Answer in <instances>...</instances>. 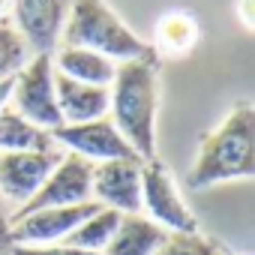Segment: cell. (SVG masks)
I'll return each instance as SVG.
<instances>
[{"label":"cell","mask_w":255,"mask_h":255,"mask_svg":"<svg viewBox=\"0 0 255 255\" xmlns=\"http://www.w3.org/2000/svg\"><path fill=\"white\" fill-rule=\"evenodd\" d=\"M156 108L159 75L153 60H123L108 84V111L117 132L141 162L156 159Z\"/></svg>","instance_id":"cell-1"},{"label":"cell","mask_w":255,"mask_h":255,"mask_svg":"<svg viewBox=\"0 0 255 255\" xmlns=\"http://www.w3.org/2000/svg\"><path fill=\"white\" fill-rule=\"evenodd\" d=\"M252 174H255V108L249 102H237L216 129L201 138L186 183L189 189H207L225 180H246Z\"/></svg>","instance_id":"cell-2"},{"label":"cell","mask_w":255,"mask_h":255,"mask_svg":"<svg viewBox=\"0 0 255 255\" xmlns=\"http://www.w3.org/2000/svg\"><path fill=\"white\" fill-rule=\"evenodd\" d=\"M60 39H63V45L99 51L114 63L159 57L153 51V45L144 42L141 36H135L105 0H72Z\"/></svg>","instance_id":"cell-3"},{"label":"cell","mask_w":255,"mask_h":255,"mask_svg":"<svg viewBox=\"0 0 255 255\" xmlns=\"http://www.w3.org/2000/svg\"><path fill=\"white\" fill-rule=\"evenodd\" d=\"M9 105L30 123H36L39 129H57L63 126V117L57 111L54 99V63L51 54H33L18 72L12 84Z\"/></svg>","instance_id":"cell-4"},{"label":"cell","mask_w":255,"mask_h":255,"mask_svg":"<svg viewBox=\"0 0 255 255\" xmlns=\"http://www.w3.org/2000/svg\"><path fill=\"white\" fill-rule=\"evenodd\" d=\"M141 207L165 231H180V234L198 231V219L180 198L168 168L159 159L141 162Z\"/></svg>","instance_id":"cell-5"},{"label":"cell","mask_w":255,"mask_h":255,"mask_svg":"<svg viewBox=\"0 0 255 255\" xmlns=\"http://www.w3.org/2000/svg\"><path fill=\"white\" fill-rule=\"evenodd\" d=\"M90 174H93V162H87L78 153H63V159L51 168V174L30 195V201L15 207V216H24L30 210H42V207H72V204L93 201L90 198Z\"/></svg>","instance_id":"cell-6"},{"label":"cell","mask_w":255,"mask_h":255,"mask_svg":"<svg viewBox=\"0 0 255 255\" xmlns=\"http://www.w3.org/2000/svg\"><path fill=\"white\" fill-rule=\"evenodd\" d=\"M51 138L57 147H66L69 153L84 156L87 162H108V159H138L135 150L126 144V138L117 132L111 117H96L84 123H63L51 129Z\"/></svg>","instance_id":"cell-7"},{"label":"cell","mask_w":255,"mask_h":255,"mask_svg":"<svg viewBox=\"0 0 255 255\" xmlns=\"http://www.w3.org/2000/svg\"><path fill=\"white\" fill-rule=\"evenodd\" d=\"M99 201H84L72 207H42L24 216L9 219V243L12 246H39V243H60L75 225H81L90 213H96Z\"/></svg>","instance_id":"cell-8"},{"label":"cell","mask_w":255,"mask_h":255,"mask_svg":"<svg viewBox=\"0 0 255 255\" xmlns=\"http://www.w3.org/2000/svg\"><path fill=\"white\" fill-rule=\"evenodd\" d=\"M60 159H63L60 147L0 153V198H9L15 201V207H21L24 201H30V195L42 186V180Z\"/></svg>","instance_id":"cell-9"},{"label":"cell","mask_w":255,"mask_h":255,"mask_svg":"<svg viewBox=\"0 0 255 255\" xmlns=\"http://www.w3.org/2000/svg\"><path fill=\"white\" fill-rule=\"evenodd\" d=\"M90 198L117 213L141 210V159L96 162L90 174Z\"/></svg>","instance_id":"cell-10"},{"label":"cell","mask_w":255,"mask_h":255,"mask_svg":"<svg viewBox=\"0 0 255 255\" xmlns=\"http://www.w3.org/2000/svg\"><path fill=\"white\" fill-rule=\"evenodd\" d=\"M72 0H12L18 36L36 54H51L60 42Z\"/></svg>","instance_id":"cell-11"},{"label":"cell","mask_w":255,"mask_h":255,"mask_svg":"<svg viewBox=\"0 0 255 255\" xmlns=\"http://www.w3.org/2000/svg\"><path fill=\"white\" fill-rule=\"evenodd\" d=\"M54 99L63 123H84L108 114V87L84 84L54 72Z\"/></svg>","instance_id":"cell-12"},{"label":"cell","mask_w":255,"mask_h":255,"mask_svg":"<svg viewBox=\"0 0 255 255\" xmlns=\"http://www.w3.org/2000/svg\"><path fill=\"white\" fill-rule=\"evenodd\" d=\"M168 231L156 225L150 216L141 213H123L117 222L114 237L108 240L102 255H156V249L165 243Z\"/></svg>","instance_id":"cell-13"},{"label":"cell","mask_w":255,"mask_h":255,"mask_svg":"<svg viewBox=\"0 0 255 255\" xmlns=\"http://www.w3.org/2000/svg\"><path fill=\"white\" fill-rule=\"evenodd\" d=\"M51 63H54V72L84 84H99V87H108L117 69V63L108 60L105 54L90 48H75V45H63L57 54H51Z\"/></svg>","instance_id":"cell-14"},{"label":"cell","mask_w":255,"mask_h":255,"mask_svg":"<svg viewBox=\"0 0 255 255\" xmlns=\"http://www.w3.org/2000/svg\"><path fill=\"white\" fill-rule=\"evenodd\" d=\"M57 147L48 129H39L36 123L24 120L12 105L0 108V153L9 150H51Z\"/></svg>","instance_id":"cell-15"},{"label":"cell","mask_w":255,"mask_h":255,"mask_svg":"<svg viewBox=\"0 0 255 255\" xmlns=\"http://www.w3.org/2000/svg\"><path fill=\"white\" fill-rule=\"evenodd\" d=\"M201 36V27L195 21V15L183 12V9H171L156 21V45L153 51H165V54H189L195 48Z\"/></svg>","instance_id":"cell-16"},{"label":"cell","mask_w":255,"mask_h":255,"mask_svg":"<svg viewBox=\"0 0 255 255\" xmlns=\"http://www.w3.org/2000/svg\"><path fill=\"white\" fill-rule=\"evenodd\" d=\"M120 216H123V213H117V210H111V207H99V210L90 213L81 225H75L60 243L75 246V249H87V252H105L108 240H111L114 231H117Z\"/></svg>","instance_id":"cell-17"},{"label":"cell","mask_w":255,"mask_h":255,"mask_svg":"<svg viewBox=\"0 0 255 255\" xmlns=\"http://www.w3.org/2000/svg\"><path fill=\"white\" fill-rule=\"evenodd\" d=\"M156 255H231V249L222 240L207 237L201 231H189V234L168 231V237L156 249Z\"/></svg>","instance_id":"cell-18"},{"label":"cell","mask_w":255,"mask_h":255,"mask_svg":"<svg viewBox=\"0 0 255 255\" xmlns=\"http://www.w3.org/2000/svg\"><path fill=\"white\" fill-rule=\"evenodd\" d=\"M27 63V45L15 27L0 24V78L15 75Z\"/></svg>","instance_id":"cell-19"},{"label":"cell","mask_w":255,"mask_h":255,"mask_svg":"<svg viewBox=\"0 0 255 255\" xmlns=\"http://www.w3.org/2000/svg\"><path fill=\"white\" fill-rule=\"evenodd\" d=\"M12 255H102V252H87L66 243H39V246H12Z\"/></svg>","instance_id":"cell-20"},{"label":"cell","mask_w":255,"mask_h":255,"mask_svg":"<svg viewBox=\"0 0 255 255\" xmlns=\"http://www.w3.org/2000/svg\"><path fill=\"white\" fill-rule=\"evenodd\" d=\"M237 15H240L246 30H255V0H240V3H237Z\"/></svg>","instance_id":"cell-21"},{"label":"cell","mask_w":255,"mask_h":255,"mask_svg":"<svg viewBox=\"0 0 255 255\" xmlns=\"http://www.w3.org/2000/svg\"><path fill=\"white\" fill-rule=\"evenodd\" d=\"M9 243V213L3 207V198H0V246Z\"/></svg>","instance_id":"cell-22"},{"label":"cell","mask_w":255,"mask_h":255,"mask_svg":"<svg viewBox=\"0 0 255 255\" xmlns=\"http://www.w3.org/2000/svg\"><path fill=\"white\" fill-rule=\"evenodd\" d=\"M12 84H15V75H9V78H0V108H3V105H9Z\"/></svg>","instance_id":"cell-23"},{"label":"cell","mask_w":255,"mask_h":255,"mask_svg":"<svg viewBox=\"0 0 255 255\" xmlns=\"http://www.w3.org/2000/svg\"><path fill=\"white\" fill-rule=\"evenodd\" d=\"M9 12H12V0H0V21H3Z\"/></svg>","instance_id":"cell-24"},{"label":"cell","mask_w":255,"mask_h":255,"mask_svg":"<svg viewBox=\"0 0 255 255\" xmlns=\"http://www.w3.org/2000/svg\"><path fill=\"white\" fill-rule=\"evenodd\" d=\"M231 255H234V252H231Z\"/></svg>","instance_id":"cell-25"}]
</instances>
